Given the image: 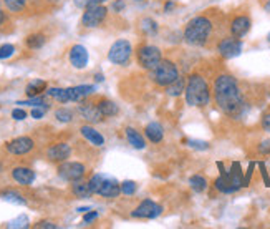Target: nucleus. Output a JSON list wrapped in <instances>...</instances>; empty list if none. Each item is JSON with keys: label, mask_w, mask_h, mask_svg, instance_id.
<instances>
[{"label": "nucleus", "mask_w": 270, "mask_h": 229, "mask_svg": "<svg viewBox=\"0 0 270 229\" xmlns=\"http://www.w3.org/2000/svg\"><path fill=\"white\" fill-rule=\"evenodd\" d=\"M212 98L219 110L230 118L242 117L247 108L239 81L229 73H220L215 76L212 85Z\"/></svg>", "instance_id": "obj_1"}, {"label": "nucleus", "mask_w": 270, "mask_h": 229, "mask_svg": "<svg viewBox=\"0 0 270 229\" xmlns=\"http://www.w3.org/2000/svg\"><path fill=\"white\" fill-rule=\"evenodd\" d=\"M222 17L217 10H206L187 22L184 29V40L192 47L217 45L222 30Z\"/></svg>", "instance_id": "obj_2"}, {"label": "nucleus", "mask_w": 270, "mask_h": 229, "mask_svg": "<svg viewBox=\"0 0 270 229\" xmlns=\"http://www.w3.org/2000/svg\"><path fill=\"white\" fill-rule=\"evenodd\" d=\"M186 101L191 106H206L210 101V86L202 75L192 73L186 81Z\"/></svg>", "instance_id": "obj_3"}, {"label": "nucleus", "mask_w": 270, "mask_h": 229, "mask_svg": "<svg viewBox=\"0 0 270 229\" xmlns=\"http://www.w3.org/2000/svg\"><path fill=\"white\" fill-rule=\"evenodd\" d=\"M151 78L161 88L169 86L172 81L179 78V70H177L176 63L171 60H161L159 65L154 70H151Z\"/></svg>", "instance_id": "obj_4"}, {"label": "nucleus", "mask_w": 270, "mask_h": 229, "mask_svg": "<svg viewBox=\"0 0 270 229\" xmlns=\"http://www.w3.org/2000/svg\"><path fill=\"white\" fill-rule=\"evenodd\" d=\"M136 58L139 67L148 70H154L159 65V62L163 60V53H161L159 47L156 45H149V43H144V45H139L136 50Z\"/></svg>", "instance_id": "obj_5"}, {"label": "nucleus", "mask_w": 270, "mask_h": 229, "mask_svg": "<svg viewBox=\"0 0 270 229\" xmlns=\"http://www.w3.org/2000/svg\"><path fill=\"white\" fill-rule=\"evenodd\" d=\"M131 53H133L131 43L125 40V38H120V40H116L111 45L110 52H108V60L115 65L125 67V65L129 63V60H131Z\"/></svg>", "instance_id": "obj_6"}, {"label": "nucleus", "mask_w": 270, "mask_h": 229, "mask_svg": "<svg viewBox=\"0 0 270 229\" xmlns=\"http://www.w3.org/2000/svg\"><path fill=\"white\" fill-rule=\"evenodd\" d=\"M57 173L65 181L73 183L78 181V179H83V176L86 174V166L80 161H63L58 165Z\"/></svg>", "instance_id": "obj_7"}, {"label": "nucleus", "mask_w": 270, "mask_h": 229, "mask_svg": "<svg viewBox=\"0 0 270 229\" xmlns=\"http://www.w3.org/2000/svg\"><path fill=\"white\" fill-rule=\"evenodd\" d=\"M108 17V9L103 4L101 5H91V7H86L85 12L82 15V25L85 29H96L100 27Z\"/></svg>", "instance_id": "obj_8"}, {"label": "nucleus", "mask_w": 270, "mask_h": 229, "mask_svg": "<svg viewBox=\"0 0 270 229\" xmlns=\"http://www.w3.org/2000/svg\"><path fill=\"white\" fill-rule=\"evenodd\" d=\"M35 148V141L30 136H19L5 143V151L14 156H25Z\"/></svg>", "instance_id": "obj_9"}, {"label": "nucleus", "mask_w": 270, "mask_h": 229, "mask_svg": "<svg viewBox=\"0 0 270 229\" xmlns=\"http://www.w3.org/2000/svg\"><path fill=\"white\" fill-rule=\"evenodd\" d=\"M217 52L222 55L224 58H234L237 57L239 53L242 52V42L240 38L237 37H232V35H227V37H222L220 40L217 42Z\"/></svg>", "instance_id": "obj_10"}, {"label": "nucleus", "mask_w": 270, "mask_h": 229, "mask_svg": "<svg viewBox=\"0 0 270 229\" xmlns=\"http://www.w3.org/2000/svg\"><path fill=\"white\" fill-rule=\"evenodd\" d=\"M161 211H163V208L154 203L153 199H144L143 203H139L136 208H134V211L131 212L133 217H141V219H154V217H158L161 214Z\"/></svg>", "instance_id": "obj_11"}, {"label": "nucleus", "mask_w": 270, "mask_h": 229, "mask_svg": "<svg viewBox=\"0 0 270 229\" xmlns=\"http://www.w3.org/2000/svg\"><path fill=\"white\" fill-rule=\"evenodd\" d=\"M252 27V20L247 14H239L235 17H232V20L229 22V34L232 37L242 38L244 35L249 34Z\"/></svg>", "instance_id": "obj_12"}, {"label": "nucleus", "mask_w": 270, "mask_h": 229, "mask_svg": "<svg viewBox=\"0 0 270 229\" xmlns=\"http://www.w3.org/2000/svg\"><path fill=\"white\" fill-rule=\"evenodd\" d=\"M72 156V146L68 143H55L47 150V160L52 163H63Z\"/></svg>", "instance_id": "obj_13"}, {"label": "nucleus", "mask_w": 270, "mask_h": 229, "mask_svg": "<svg viewBox=\"0 0 270 229\" xmlns=\"http://www.w3.org/2000/svg\"><path fill=\"white\" fill-rule=\"evenodd\" d=\"M78 113L82 114V118L86 120L88 123H100L105 120L103 113L100 111V108L95 101H83L82 105L78 106Z\"/></svg>", "instance_id": "obj_14"}, {"label": "nucleus", "mask_w": 270, "mask_h": 229, "mask_svg": "<svg viewBox=\"0 0 270 229\" xmlns=\"http://www.w3.org/2000/svg\"><path fill=\"white\" fill-rule=\"evenodd\" d=\"M68 58H70V63H72L73 68L77 70H83L86 65H88V50L83 47V45H73L70 48V53H68Z\"/></svg>", "instance_id": "obj_15"}, {"label": "nucleus", "mask_w": 270, "mask_h": 229, "mask_svg": "<svg viewBox=\"0 0 270 229\" xmlns=\"http://www.w3.org/2000/svg\"><path fill=\"white\" fill-rule=\"evenodd\" d=\"M12 179L22 186H30L35 181V171L27 166H15L12 170Z\"/></svg>", "instance_id": "obj_16"}, {"label": "nucleus", "mask_w": 270, "mask_h": 229, "mask_svg": "<svg viewBox=\"0 0 270 229\" xmlns=\"http://www.w3.org/2000/svg\"><path fill=\"white\" fill-rule=\"evenodd\" d=\"M121 193V184L116 181L115 178H108L105 176L103 179V184H101V188L98 191L100 196H103V198H108V199H113V198H118Z\"/></svg>", "instance_id": "obj_17"}, {"label": "nucleus", "mask_w": 270, "mask_h": 229, "mask_svg": "<svg viewBox=\"0 0 270 229\" xmlns=\"http://www.w3.org/2000/svg\"><path fill=\"white\" fill-rule=\"evenodd\" d=\"M80 133H82V136L88 143L96 146V148H101V146L105 145V136L101 135L98 130H95L91 125H83V127L80 128Z\"/></svg>", "instance_id": "obj_18"}, {"label": "nucleus", "mask_w": 270, "mask_h": 229, "mask_svg": "<svg viewBox=\"0 0 270 229\" xmlns=\"http://www.w3.org/2000/svg\"><path fill=\"white\" fill-rule=\"evenodd\" d=\"M96 88L93 85H78V86H70L67 88L68 100L70 101H82L85 98H88L90 95H93V91Z\"/></svg>", "instance_id": "obj_19"}, {"label": "nucleus", "mask_w": 270, "mask_h": 229, "mask_svg": "<svg viewBox=\"0 0 270 229\" xmlns=\"http://www.w3.org/2000/svg\"><path fill=\"white\" fill-rule=\"evenodd\" d=\"M144 135L151 143H161L164 138V128L158 122H151L149 125H146Z\"/></svg>", "instance_id": "obj_20"}, {"label": "nucleus", "mask_w": 270, "mask_h": 229, "mask_svg": "<svg viewBox=\"0 0 270 229\" xmlns=\"http://www.w3.org/2000/svg\"><path fill=\"white\" fill-rule=\"evenodd\" d=\"M219 168H220V176L215 179V183H214L215 189L220 191V193H225V194H230V193H235V191H239V189L234 186V184L230 183L229 173H225L220 165H219Z\"/></svg>", "instance_id": "obj_21"}, {"label": "nucleus", "mask_w": 270, "mask_h": 229, "mask_svg": "<svg viewBox=\"0 0 270 229\" xmlns=\"http://www.w3.org/2000/svg\"><path fill=\"white\" fill-rule=\"evenodd\" d=\"M125 135H126V140L128 143L133 146V148L136 150H144L146 148V141H144V136L138 132V130H134L131 127H128L125 130Z\"/></svg>", "instance_id": "obj_22"}, {"label": "nucleus", "mask_w": 270, "mask_h": 229, "mask_svg": "<svg viewBox=\"0 0 270 229\" xmlns=\"http://www.w3.org/2000/svg\"><path fill=\"white\" fill-rule=\"evenodd\" d=\"M96 105H98L100 111L103 113L105 118H110V117H116L118 113H120V108L115 101L108 100V98H100L98 101H96Z\"/></svg>", "instance_id": "obj_23"}, {"label": "nucleus", "mask_w": 270, "mask_h": 229, "mask_svg": "<svg viewBox=\"0 0 270 229\" xmlns=\"http://www.w3.org/2000/svg\"><path fill=\"white\" fill-rule=\"evenodd\" d=\"M72 193L77 196L78 199H86L93 194V191H91L88 181H82V179H78V181H73V184H72Z\"/></svg>", "instance_id": "obj_24"}, {"label": "nucleus", "mask_w": 270, "mask_h": 229, "mask_svg": "<svg viewBox=\"0 0 270 229\" xmlns=\"http://www.w3.org/2000/svg\"><path fill=\"white\" fill-rule=\"evenodd\" d=\"M47 88H48V85H47L45 80H34V81H30V83L27 85L25 93H27V96H29V98L39 96V95H42Z\"/></svg>", "instance_id": "obj_25"}, {"label": "nucleus", "mask_w": 270, "mask_h": 229, "mask_svg": "<svg viewBox=\"0 0 270 229\" xmlns=\"http://www.w3.org/2000/svg\"><path fill=\"white\" fill-rule=\"evenodd\" d=\"M45 43H47V37L43 34H32L25 38V45L27 48H30V50H39Z\"/></svg>", "instance_id": "obj_26"}, {"label": "nucleus", "mask_w": 270, "mask_h": 229, "mask_svg": "<svg viewBox=\"0 0 270 229\" xmlns=\"http://www.w3.org/2000/svg\"><path fill=\"white\" fill-rule=\"evenodd\" d=\"M5 9L9 10L10 14H22L27 10V5H29V0H2Z\"/></svg>", "instance_id": "obj_27"}, {"label": "nucleus", "mask_w": 270, "mask_h": 229, "mask_svg": "<svg viewBox=\"0 0 270 229\" xmlns=\"http://www.w3.org/2000/svg\"><path fill=\"white\" fill-rule=\"evenodd\" d=\"M186 78H182V76H179L176 81H172V83L169 86H166V93L169 96H179L182 91L186 90Z\"/></svg>", "instance_id": "obj_28"}, {"label": "nucleus", "mask_w": 270, "mask_h": 229, "mask_svg": "<svg viewBox=\"0 0 270 229\" xmlns=\"http://www.w3.org/2000/svg\"><path fill=\"white\" fill-rule=\"evenodd\" d=\"M229 179H230V183L234 184L237 189H240L242 186H244V179H242V171H240V166L237 165V163H234V165H232V170H230V173H229Z\"/></svg>", "instance_id": "obj_29"}, {"label": "nucleus", "mask_w": 270, "mask_h": 229, "mask_svg": "<svg viewBox=\"0 0 270 229\" xmlns=\"http://www.w3.org/2000/svg\"><path fill=\"white\" fill-rule=\"evenodd\" d=\"M189 184H191V188L196 191V193H202V191H206L207 188L206 178L201 176V174H194V176L189 178Z\"/></svg>", "instance_id": "obj_30"}, {"label": "nucleus", "mask_w": 270, "mask_h": 229, "mask_svg": "<svg viewBox=\"0 0 270 229\" xmlns=\"http://www.w3.org/2000/svg\"><path fill=\"white\" fill-rule=\"evenodd\" d=\"M141 30L144 32V34H148V35H156L158 34V24L153 20V19H149V17H144L141 20Z\"/></svg>", "instance_id": "obj_31"}, {"label": "nucleus", "mask_w": 270, "mask_h": 229, "mask_svg": "<svg viewBox=\"0 0 270 229\" xmlns=\"http://www.w3.org/2000/svg\"><path fill=\"white\" fill-rule=\"evenodd\" d=\"M47 95L55 98L57 101L60 103H68V93H67V88H48L47 90Z\"/></svg>", "instance_id": "obj_32"}, {"label": "nucleus", "mask_w": 270, "mask_h": 229, "mask_svg": "<svg viewBox=\"0 0 270 229\" xmlns=\"http://www.w3.org/2000/svg\"><path fill=\"white\" fill-rule=\"evenodd\" d=\"M2 199L9 201V203H14V204H25L27 201L22 194H19L17 191H5L2 193Z\"/></svg>", "instance_id": "obj_33"}, {"label": "nucleus", "mask_w": 270, "mask_h": 229, "mask_svg": "<svg viewBox=\"0 0 270 229\" xmlns=\"http://www.w3.org/2000/svg\"><path fill=\"white\" fill-rule=\"evenodd\" d=\"M17 105L42 106V108H45V110H48V108H50V103H47V100H45V98H43L42 95H39V96H32L30 100H27V101H19Z\"/></svg>", "instance_id": "obj_34"}, {"label": "nucleus", "mask_w": 270, "mask_h": 229, "mask_svg": "<svg viewBox=\"0 0 270 229\" xmlns=\"http://www.w3.org/2000/svg\"><path fill=\"white\" fill-rule=\"evenodd\" d=\"M73 111L70 110V108H58L55 111V118L58 120L60 123H70L73 120Z\"/></svg>", "instance_id": "obj_35"}, {"label": "nucleus", "mask_w": 270, "mask_h": 229, "mask_svg": "<svg viewBox=\"0 0 270 229\" xmlns=\"http://www.w3.org/2000/svg\"><path fill=\"white\" fill-rule=\"evenodd\" d=\"M103 179H105V174H93V176L88 179L90 188H91V191H93V194H98L101 184H103Z\"/></svg>", "instance_id": "obj_36"}, {"label": "nucleus", "mask_w": 270, "mask_h": 229, "mask_svg": "<svg viewBox=\"0 0 270 229\" xmlns=\"http://www.w3.org/2000/svg\"><path fill=\"white\" fill-rule=\"evenodd\" d=\"M138 189V184L134 181H123L121 183V193L126 194V196H133L134 193H136Z\"/></svg>", "instance_id": "obj_37"}, {"label": "nucleus", "mask_w": 270, "mask_h": 229, "mask_svg": "<svg viewBox=\"0 0 270 229\" xmlns=\"http://www.w3.org/2000/svg\"><path fill=\"white\" fill-rule=\"evenodd\" d=\"M73 2L78 9H86V7H91V5H101L108 2V0H73Z\"/></svg>", "instance_id": "obj_38"}, {"label": "nucleus", "mask_w": 270, "mask_h": 229, "mask_svg": "<svg viewBox=\"0 0 270 229\" xmlns=\"http://www.w3.org/2000/svg\"><path fill=\"white\" fill-rule=\"evenodd\" d=\"M14 53H15V47L12 45V43H5V45L0 47V60L12 57Z\"/></svg>", "instance_id": "obj_39"}, {"label": "nucleus", "mask_w": 270, "mask_h": 229, "mask_svg": "<svg viewBox=\"0 0 270 229\" xmlns=\"http://www.w3.org/2000/svg\"><path fill=\"white\" fill-rule=\"evenodd\" d=\"M187 145L191 146V148H194V150H201V151L209 150V143H207V141H201V140H187Z\"/></svg>", "instance_id": "obj_40"}, {"label": "nucleus", "mask_w": 270, "mask_h": 229, "mask_svg": "<svg viewBox=\"0 0 270 229\" xmlns=\"http://www.w3.org/2000/svg\"><path fill=\"white\" fill-rule=\"evenodd\" d=\"M9 227H29V219H27L25 216H20L17 217V219H14V221H10Z\"/></svg>", "instance_id": "obj_41"}, {"label": "nucleus", "mask_w": 270, "mask_h": 229, "mask_svg": "<svg viewBox=\"0 0 270 229\" xmlns=\"http://www.w3.org/2000/svg\"><path fill=\"white\" fill-rule=\"evenodd\" d=\"M96 217H98V211H86L85 212V216H83V222L85 224H91V222H93Z\"/></svg>", "instance_id": "obj_42"}, {"label": "nucleus", "mask_w": 270, "mask_h": 229, "mask_svg": "<svg viewBox=\"0 0 270 229\" xmlns=\"http://www.w3.org/2000/svg\"><path fill=\"white\" fill-rule=\"evenodd\" d=\"M125 7H126V2L125 0H115V2L111 4V10L115 14H120V12H123L125 10Z\"/></svg>", "instance_id": "obj_43"}, {"label": "nucleus", "mask_w": 270, "mask_h": 229, "mask_svg": "<svg viewBox=\"0 0 270 229\" xmlns=\"http://www.w3.org/2000/svg\"><path fill=\"white\" fill-rule=\"evenodd\" d=\"M45 108H42V106H34V110H32V118H35V120H40L45 117Z\"/></svg>", "instance_id": "obj_44"}, {"label": "nucleus", "mask_w": 270, "mask_h": 229, "mask_svg": "<svg viewBox=\"0 0 270 229\" xmlns=\"http://www.w3.org/2000/svg\"><path fill=\"white\" fill-rule=\"evenodd\" d=\"M12 118L17 120V122H22V120L27 118V111L22 110V108H15V110L12 111Z\"/></svg>", "instance_id": "obj_45"}, {"label": "nucleus", "mask_w": 270, "mask_h": 229, "mask_svg": "<svg viewBox=\"0 0 270 229\" xmlns=\"http://www.w3.org/2000/svg\"><path fill=\"white\" fill-rule=\"evenodd\" d=\"M7 24H9V15L5 14V10L2 7H0V32L7 27Z\"/></svg>", "instance_id": "obj_46"}, {"label": "nucleus", "mask_w": 270, "mask_h": 229, "mask_svg": "<svg viewBox=\"0 0 270 229\" xmlns=\"http://www.w3.org/2000/svg\"><path fill=\"white\" fill-rule=\"evenodd\" d=\"M34 227H39V229H57L58 226L57 224H53V222L50 221H40V222H37V224H34Z\"/></svg>", "instance_id": "obj_47"}, {"label": "nucleus", "mask_w": 270, "mask_h": 229, "mask_svg": "<svg viewBox=\"0 0 270 229\" xmlns=\"http://www.w3.org/2000/svg\"><path fill=\"white\" fill-rule=\"evenodd\" d=\"M258 151H260L262 155H270V140L262 141L260 146H258Z\"/></svg>", "instance_id": "obj_48"}, {"label": "nucleus", "mask_w": 270, "mask_h": 229, "mask_svg": "<svg viewBox=\"0 0 270 229\" xmlns=\"http://www.w3.org/2000/svg\"><path fill=\"white\" fill-rule=\"evenodd\" d=\"M260 125H262V128L265 130V132H270V113H265V114H263Z\"/></svg>", "instance_id": "obj_49"}, {"label": "nucleus", "mask_w": 270, "mask_h": 229, "mask_svg": "<svg viewBox=\"0 0 270 229\" xmlns=\"http://www.w3.org/2000/svg\"><path fill=\"white\" fill-rule=\"evenodd\" d=\"M262 7L265 9V12L270 14V0H263V2H262Z\"/></svg>", "instance_id": "obj_50"}, {"label": "nucleus", "mask_w": 270, "mask_h": 229, "mask_svg": "<svg viewBox=\"0 0 270 229\" xmlns=\"http://www.w3.org/2000/svg\"><path fill=\"white\" fill-rule=\"evenodd\" d=\"M172 7H174V4H172V2H169V4H166L164 10H166V12H167V10H172Z\"/></svg>", "instance_id": "obj_51"}, {"label": "nucleus", "mask_w": 270, "mask_h": 229, "mask_svg": "<svg viewBox=\"0 0 270 229\" xmlns=\"http://www.w3.org/2000/svg\"><path fill=\"white\" fill-rule=\"evenodd\" d=\"M95 80H96V81H103V75H96Z\"/></svg>", "instance_id": "obj_52"}, {"label": "nucleus", "mask_w": 270, "mask_h": 229, "mask_svg": "<svg viewBox=\"0 0 270 229\" xmlns=\"http://www.w3.org/2000/svg\"><path fill=\"white\" fill-rule=\"evenodd\" d=\"M267 40H268V42H270V34H268V35H267Z\"/></svg>", "instance_id": "obj_53"}]
</instances>
